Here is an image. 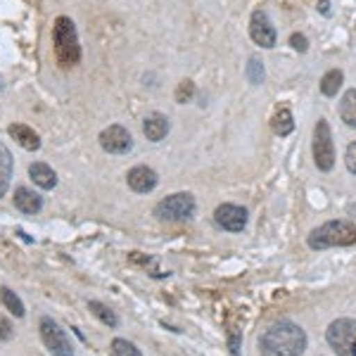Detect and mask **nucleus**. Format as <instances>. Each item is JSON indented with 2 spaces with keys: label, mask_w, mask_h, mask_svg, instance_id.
Masks as SVG:
<instances>
[{
  "label": "nucleus",
  "mask_w": 356,
  "mask_h": 356,
  "mask_svg": "<svg viewBox=\"0 0 356 356\" xmlns=\"http://www.w3.org/2000/svg\"><path fill=\"white\" fill-rule=\"evenodd\" d=\"M309 247L312 250H328V247H349L356 243V226L352 221H325L323 226L309 233Z\"/></svg>",
  "instance_id": "3"
},
{
  "label": "nucleus",
  "mask_w": 356,
  "mask_h": 356,
  "mask_svg": "<svg viewBox=\"0 0 356 356\" xmlns=\"http://www.w3.org/2000/svg\"><path fill=\"white\" fill-rule=\"evenodd\" d=\"M195 209H197V204H195V197L191 193H174L164 197L162 202H157L152 214L166 223H183L193 221Z\"/></svg>",
  "instance_id": "4"
},
{
  "label": "nucleus",
  "mask_w": 356,
  "mask_h": 356,
  "mask_svg": "<svg viewBox=\"0 0 356 356\" xmlns=\"http://www.w3.org/2000/svg\"><path fill=\"white\" fill-rule=\"evenodd\" d=\"M3 88H5V83H3V79H0V93H3Z\"/></svg>",
  "instance_id": "30"
},
{
  "label": "nucleus",
  "mask_w": 356,
  "mask_h": 356,
  "mask_svg": "<svg viewBox=\"0 0 356 356\" xmlns=\"http://www.w3.org/2000/svg\"><path fill=\"white\" fill-rule=\"evenodd\" d=\"M13 202H15L17 209L22 211V214H38V211L43 209V197H41V195H38L36 191L26 188V186H19V188H17Z\"/></svg>",
  "instance_id": "14"
},
{
  "label": "nucleus",
  "mask_w": 356,
  "mask_h": 356,
  "mask_svg": "<svg viewBox=\"0 0 356 356\" xmlns=\"http://www.w3.org/2000/svg\"><path fill=\"white\" fill-rule=\"evenodd\" d=\"M318 10H321V15L328 17L330 15V3H328V0H318Z\"/></svg>",
  "instance_id": "29"
},
{
  "label": "nucleus",
  "mask_w": 356,
  "mask_h": 356,
  "mask_svg": "<svg viewBox=\"0 0 356 356\" xmlns=\"http://www.w3.org/2000/svg\"><path fill=\"white\" fill-rule=\"evenodd\" d=\"M250 36L257 45H261V48H266V50H271L275 41H278V33H275L273 22L268 19V15L264 13V10H254V13H252Z\"/></svg>",
  "instance_id": "9"
},
{
  "label": "nucleus",
  "mask_w": 356,
  "mask_h": 356,
  "mask_svg": "<svg viewBox=\"0 0 356 356\" xmlns=\"http://www.w3.org/2000/svg\"><path fill=\"white\" fill-rule=\"evenodd\" d=\"M38 332L41 340L53 356H74V344L69 340L67 330L53 318V316H41L38 321Z\"/></svg>",
  "instance_id": "5"
},
{
  "label": "nucleus",
  "mask_w": 356,
  "mask_h": 356,
  "mask_svg": "<svg viewBox=\"0 0 356 356\" xmlns=\"http://www.w3.org/2000/svg\"><path fill=\"white\" fill-rule=\"evenodd\" d=\"M100 147L110 154H126L134 150V136L129 134V129L122 124H112L107 129L100 131Z\"/></svg>",
  "instance_id": "8"
},
{
  "label": "nucleus",
  "mask_w": 356,
  "mask_h": 356,
  "mask_svg": "<svg viewBox=\"0 0 356 356\" xmlns=\"http://www.w3.org/2000/svg\"><path fill=\"white\" fill-rule=\"evenodd\" d=\"M342 83H344L342 69H330V72H325L323 79H321V93L325 97H335L337 90L342 88Z\"/></svg>",
  "instance_id": "19"
},
{
  "label": "nucleus",
  "mask_w": 356,
  "mask_h": 356,
  "mask_svg": "<svg viewBox=\"0 0 356 356\" xmlns=\"http://www.w3.org/2000/svg\"><path fill=\"white\" fill-rule=\"evenodd\" d=\"M228 347H231L233 356H240V332L238 330H231V335H228Z\"/></svg>",
  "instance_id": "28"
},
{
  "label": "nucleus",
  "mask_w": 356,
  "mask_h": 356,
  "mask_svg": "<svg viewBox=\"0 0 356 356\" xmlns=\"http://www.w3.org/2000/svg\"><path fill=\"white\" fill-rule=\"evenodd\" d=\"M110 349H112V356H143L140 349H138L134 342L124 340V337H114Z\"/></svg>",
  "instance_id": "23"
},
{
  "label": "nucleus",
  "mask_w": 356,
  "mask_h": 356,
  "mask_svg": "<svg viewBox=\"0 0 356 356\" xmlns=\"http://www.w3.org/2000/svg\"><path fill=\"white\" fill-rule=\"evenodd\" d=\"M13 332L15 328H13V323H10V318L0 314V342H8L10 337H13Z\"/></svg>",
  "instance_id": "25"
},
{
  "label": "nucleus",
  "mask_w": 356,
  "mask_h": 356,
  "mask_svg": "<svg viewBox=\"0 0 356 356\" xmlns=\"http://www.w3.org/2000/svg\"><path fill=\"white\" fill-rule=\"evenodd\" d=\"M88 309H90V314L95 316L100 323H105L107 328H117L119 325V316L112 312L107 304H102V302H97V300H90L88 302Z\"/></svg>",
  "instance_id": "20"
},
{
  "label": "nucleus",
  "mask_w": 356,
  "mask_h": 356,
  "mask_svg": "<svg viewBox=\"0 0 356 356\" xmlns=\"http://www.w3.org/2000/svg\"><path fill=\"white\" fill-rule=\"evenodd\" d=\"M169 131H171L169 117H166V114H162V112H152V114H147L145 122H143V134H145L147 140H152V143L164 140Z\"/></svg>",
  "instance_id": "13"
},
{
  "label": "nucleus",
  "mask_w": 356,
  "mask_h": 356,
  "mask_svg": "<svg viewBox=\"0 0 356 356\" xmlns=\"http://www.w3.org/2000/svg\"><path fill=\"white\" fill-rule=\"evenodd\" d=\"M8 134L17 143V145L24 147V150H29V152L41 150V136H38L36 131L31 129V126H26V124H10L8 126Z\"/></svg>",
  "instance_id": "12"
},
{
  "label": "nucleus",
  "mask_w": 356,
  "mask_h": 356,
  "mask_svg": "<svg viewBox=\"0 0 356 356\" xmlns=\"http://www.w3.org/2000/svg\"><path fill=\"white\" fill-rule=\"evenodd\" d=\"M325 340L337 356H356V318H337L328 325Z\"/></svg>",
  "instance_id": "6"
},
{
  "label": "nucleus",
  "mask_w": 356,
  "mask_h": 356,
  "mask_svg": "<svg viewBox=\"0 0 356 356\" xmlns=\"http://www.w3.org/2000/svg\"><path fill=\"white\" fill-rule=\"evenodd\" d=\"M337 112H340V119L344 124L354 126V129H356V88H349L347 93L342 95Z\"/></svg>",
  "instance_id": "18"
},
{
  "label": "nucleus",
  "mask_w": 356,
  "mask_h": 356,
  "mask_svg": "<svg viewBox=\"0 0 356 356\" xmlns=\"http://www.w3.org/2000/svg\"><path fill=\"white\" fill-rule=\"evenodd\" d=\"M344 164H347V169L356 176V143H352V145L347 147V152H344Z\"/></svg>",
  "instance_id": "27"
},
{
  "label": "nucleus",
  "mask_w": 356,
  "mask_h": 356,
  "mask_svg": "<svg viewBox=\"0 0 356 356\" xmlns=\"http://www.w3.org/2000/svg\"><path fill=\"white\" fill-rule=\"evenodd\" d=\"M126 183H129V188L134 193L147 195V193H152L154 188H157L159 176H157V171L150 169V166L138 164V166H134V169L129 171V174H126Z\"/></svg>",
  "instance_id": "11"
},
{
  "label": "nucleus",
  "mask_w": 356,
  "mask_h": 356,
  "mask_svg": "<svg viewBox=\"0 0 356 356\" xmlns=\"http://www.w3.org/2000/svg\"><path fill=\"white\" fill-rule=\"evenodd\" d=\"M261 349L268 356H302L307 349V332L288 318L275 321L264 332Z\"/></svg>",
  "instance_id": "1"
},
{
  "label": "nucleus",
  "mask_w": 356,
  "mask_h": 356,
  "mask_svg": "<svg viewBox=\"0 0 356 356\" xmlns=\"http://www.w3.org/2000/svg\"><path fill=\"white\" fill-rule=\"evenodd\" d=\"M214 221L223 231L240 233L247 226V209L238 204H219L214 211Z\"/></svg>",
  "instance_id": "10"
},
{
  "label": "nucleus",
  "mask_w": 356,
  "mask_h": 356,
  "mask_svg": "<svg viewBox=\"0 0 356 356\" xmlns=\"http://www.w3.org/2000/svg\"><path fill=\"white\" fill-rule=\"evenodd\" d=\"M245 76L247 81L252 86H261L264 79H266V72H264V62L259 55H252L250 62H247V69H245Z\"/></svg>",
  "instance_id": "22"
},
{
  "label": "nucleus",
  "mask_w": 356,
  "mask_h": 356,
  "mask_svg": "<svg viewBox=\"0 0 356 356\" xmlns=\"http://www.w3.org/2000/svg\"><path fill=\"white\" fill-rule=\"evenodd\" d=\"M15 171V159L13 152L0 143V197H5V193L10 191V181H13Z\"/></svg>",
  "instance_id": "16"
},
{
  "label": "nucleus",
  "mask_w": 356,
  "mask_h": 356,
  "mask_svg": "<svg viewBox=\"0 0 356 356\" xmlns=\"http://www.w3.org/2000/svg\"><path fill=\"white\" fill-rule=\"evenodd\" d=\"M53 45L55 57L62 67H76L81 62V45H79L76 24L72 17H57L53 24Z\"/></svg>",
  "instance_id": "2"
},
{
  "label": "nucleus",
  "mask_w": 356,
  "mask_h": 356,
  "mask_svg": "<svg viewBox=\"0 0 356 356\" xmlns=\"http://www.w3.org/2000/svg\"><path fill=\"white\" fill-rule=\"evenodd\" d=\"M195 95V83L193 81H181L176 88V102L178 105H186V102H191Z\"/></svg>",
  "instance_id": "24"
},
{
  "label": "nucleus",
  "mask_w": 356,
  "mask_h": 356,
  "mask_svg": "<svg viewBox=\"0 0 356 356\" xmlns=\"http://www.w3.org/2000/svg\"><path fill=\"white\" fill-rule=\"evenodd\" d=\"M314 162L318 171H330L335 166V145H332V131L325 119H318L314 126Z\"/></svg>",
  "instance_id": "7"
},
{
  "label": "nucleus",
  "mask_w": 356,
  "mask_h": 356,
  "mask_svg": "<svg viewBox=\"0 0 356 356\" xmlns=\"http://www.w3.org/2000/svg\"><path fill=\"white\" fill-rule=\"evenodd\" d=\"M0 302H3V307L8 309L10 314L15 316V318H24L26 309H24V302L19 300V295H15L10 288H0Z\"/></svg>",
  "instance_id": "21"
},
{
  "label": "nucleus",
  "mask_w": 356,
  "mask_h": 356,
  "mask_svg": "<svg viewBox=\"0 0 356 356\" xmlns=\"http://www.w3.org/2000/svg\"><path fill=\"white\" fill-rule=\"evenodd\" d=\"M290 45L297 50V53H307V50H309V41H307V36H304V33H292Z\"/></svg>",
  "instance_id": "26"
},
{
  "label": "nucleus",
  "mask_w": 356,
  "mask_h": 356,
  "mask_svg": "<svg viewBox=\"0 0 356 356\" xmlns=\"http://www.w3.org/2000/svg\"><path fill=\"white\" fill-rule=\"evenodd\" d=\"M29 176H31V181L36 183L41 191H53L57 186V174L55 169L50 164L45 162H33L29 164Z\"/></svg>",
  "instance_id": "15"
},
{
  "label": "nucleus",
  "mask_w": 356,
  "mask_h": 356,
  "mask_svg": "<svg viewBox=\"0 0 356 356\" xmlns=\"http://www.w3.org/2000/svg\"><path fill=\"white\" fill-rule=\"evenodd\" d=\"M271 129L275 136L285 138L290 136L292 131H295V119H292V112L288 107H280V110H275V114L271 117Z\"/></svg>",
  "instance_id": "17"
}]
</instances>
